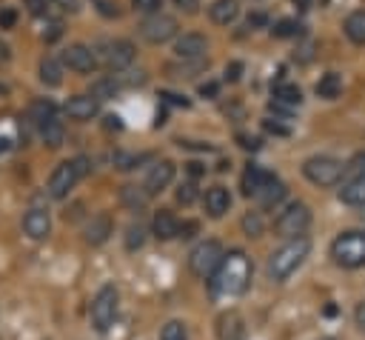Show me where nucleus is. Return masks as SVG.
I'll list each match as a JSON object with an SVG mask.
<instances>
[{
  "label": "nucleus",
  "mask_w": 365,
  "mask_h": 340,
  "mask_svg": "<svg viewBox=\"0 0 365 340\" xmlns=\"http://www.w3.org/2000/svg\"><path fill=\"white\" fill-rule=\"evenodd\" d=\"M17 20V11L14 9H0V29H11Z\"/></svg>",
  "instance_id": "37"
},
{
  "label": "nucleus",
  "mask_w": 365,
  "mask_h": 340,
  "mask_svg": "<svg viewBox=\"0 0 365 340\" xmlns=\"http://www.w3.org/2000/svg\"><path fill=\"white\" fill-rule=\"evenodd\" d=\"M197 231V223H180V237H191Z\"/></svg>",
  "instance_id": "45"
},
{
  "label": "nucleus",
  "mask_w": 365,
  "mask_h": 340,
  "mask_svg": "<svg viewBox=\"0 0 365 340\" xmlns=\"http://www.w3.org/2000/svg\"><path fill=\"white\" fill-rule=\"evenodd\" d=\"M362 217H365V211H362Z\"/></svg>",
  "instance_id": "49"
},
{
  "label": "nucleus",
  "mask_w": 365,
  "mask_h": 340,
  "mask_svg": "<svg viewBox=\"0 0 365 340\" xmlns=\"http://www.w3.org/2000/svg\"><path fill=\"white\" fill-rule=\"evenodd\" d=\"M160 340H188V331H185V326L180 320H168L163 326V331H160Z\"/></svg>",
  "instance_id": "30"
},
{
  "label": "nucleus",
  "mask_w": 365,
  "mask_h": 340,
  "mask_svg": "<svg viewBox=\"0 0 365 340\" xmlns=\"http://www.w3.org/2000/svg\"><path fill=\"white\" fill-rule=\"evenodd\" d=\"M265 129H268V131H277V134H288L285 126H277V123H271V120H265Z\"/></svg>",
  "instance_id": "46"
},
{
  "label": "nucleus",
  "mask_w": 365,
  "mask_h": 340,
  "mask_svg": "<svg viewBox=\"0 0 365 340\" xmlns=\"http://www.w3.org/2000/svg\"><path fill=\"white\" fill-rule=\"evenodd\" d=\"M331 257L342 269L365 266V231H342L331 243Z\"/></svg>",
  "instance_id": "4"
},
{
  "label": "nucleus",
  "mask_w": 365,
  "mask_h": 340,
  "mask_svg": "<svg viewBox=\"0 0 365 340\" xmlns=\"http://www.w3.org/2000/svg\"><path fill=\"white\" fill-rule=\"evenodd\" d=\"M177 200H180V203H191V200H194V186H191V183H182L180 191H177Z\"/></svg>",
  "instance_id": "38"
},
{
  "label": "nucleus",
  "mask_w": 365,
  "mask_h": 340,
  "mask_svg": "<svg viewBox=\"0 0 365 340\" xmlns=\"http://www.w3.org/2000/svg\"><path fill=\"white\" fill-rule=\"evenodd\" d=\"M308 251H311V240H308L305 234L288 240L285 246H279V249L268 257V274H271V280H277V283L288 280V277L305 263Z\"/></svg>",
  "instance_id": "2"
},
{
  "label": "nucleus",
  "mask_w": 365,
  "mask_h": 340,
  "mask_svg": "<svg viewBox=\"0 0 365 340\" xmlns=\"http://www.w3.org/2000/svg\"><path fill=\"white\" fill-rule=\"evenodd\" d=\"M299 31V26L294 23V20H282L277 29H274V34H279V37H291V34H297Z\"/></svg>",
  "instance_id": "35"
},
{
  "label": "nucleus",
  "mask_w": 365,
  "mask_h": 340,
  "mask_svg": "<svg viewBox=\"0 0 365 340\" xmlns=\"http://www.w3.org/2000/svg\"><path fill=\"white\" fill-rule=\"evenodd\" d=\"M40 83L48 86V89L63 83V69H60V63L54 57H43L40 60Z\"/></svg>",
  "instance_id": "26"
},
{
  "label": "nucleus",
  "mask_w": 365,
  "mask_h": 340,
  "mask_svg": "<svg viewBox=\"0 0 365 340\" xmlns=\"http://www.w3.org/2000/svg\"><path fill=\"white\" fill-rule=\"evenodd\" d=\"M97 3V11L106 14V17H117V6H111V0H94Z\"/></svg>",
  "instance_id": "39"
},
{
  "label": "nucleus",
  "mask_w": 365,
  "mask_h": 340,
  "mask_svg": "<svg viewBox=\"0 0 365 340\" xmlns=\"http://www.w3.org/2000/svg\"><path fill=\"white\" fill-rule=\"evenodd\" d=\"M117 303H120V291L108 283V286H100V291L94 294L91 300V309H88V317H91V326L97 331H106L114 317H117Z\"/></svg>",
  "instance_id": "7"
},
{
  "label": "nucleus",
  "mask_w": 365,
  "mask_h": 340,
  "mask_svg": "<svg viewBox=\"0 0 365 340\" xmlns=\"http://www.w3.org/2000/svg\"><path fill=\"white\" fill-rule=\"evenodd\" d=\"M120 197H123V203L131 206V209H143L145 200H148V194H145L143 189H137V186H123V189H120Z\"/></svg>",
  "instance_id": "29"
},
{
  "label": "nucleus",
  "mask_w": 365,
  "mask_h": 340,
  "mask_svg": "<svg viewBox=\"0 0 365 340\" xmlns=\"http://www.w3.org/2000/svg\"><path fill=\"white\" fill-rule=\"evenodd\" d=\"M308 226H311V209L305 203H299V200L297 203H288L285 211H279V217L274 220V231L282 234V237H288V240L302 237Z\"/></svg>",
  "instance_id": "8"
},
{
  "label": "nucleus",
  "mask_w": 365,
  "mask_h": 340,
  "mask_svg": "<svg viewBox=\"0 0 365 340\" xmlns=\"http://www.w3.org/2000/svg\"><path fill=\"white\" fill-rule=\"evenodd\" d=\"M282 197H285V186H282L274 174H271V177L262 183V189L257 191V200H259V206H262V209H274Z\"/></svg>",
  "instance_id": "22"
},
{
  "label": "nucleus",
  "mask_w": 365,
  "mask_h": 340,
  "mask_svg": "<svg viewBox=\"0 0 365 340\" xmlns=\"http://www.w3.org/2000/svg\"><path fill=\"white\" fill-rule=\"evenodd\" d=\"M140 34H143L148 43L160 46V43H165V40L177 37V20H174L171 14H165V11L145 14V20L140 23Z\"/></svg>",
  "instance_id": "9"
},
{
  "label": "nucleus",
  "mask_w": 365,
  "mask_h": 340,
  "mask_svg": "<svg viewBox=\"0 0 365 340\" xmlns=\"http://www.w3.org/2000/svg\"><path fill=\"white\" fill-rule=\"evenodd\" d=\"M345 171H351V177H354V174H365V151H362V154H356V157L345 166Z\"/></svg>",
  "instance_id": "36"
},
{
  "label": "nucleus",
  "mask_w": 365,
  "mask_h": 340,
  "mask_svg": "<svg viewBox=\"0 0 365 340\" xmlns=\"http://www.w3.org/2000/svg\"><path fill=\"white\" fill-rule=\"evenodd\" d=\"M97 60H103V66L108 71H123L134 60V46L128 40H108V43L100 46V57Z\"/></svg>",
  "instance_id": "10"
},
{
  "label": "nucleus",
  "mask_w": 365,
  "mask_h": 340,
  "mask_svg": "<svg viewBox=\"0 0 365 340\" xmlns=\"http://www.w3.org/2000/svg\"><path fill=\"white\" fill-rule=\"evenodd\" d=\"M60 34H63V26H60V23H51V26H48V31H43V40H46V43H51V40H57Z\"/></svg>",
  "instance_id": "42"
},
{
  "label": "nucleus",
  "mask_w": 365,
  "mask_h": 340,
  "mask_svg": "<svg viewBox=\"0 0 365 340\" xmlns=\"http://www.w3.org/2000/svg\"><path fill=\"white\" fill-rule=\"evenodd\" d=\"M242 231H245L248 237H259V234H262V217H259V211H248V214L242 217Z\"/></svg>",
  "instance_id": "32"
},
{
  "label": "nucleus",
  "mask_w": 365,
  "mask_h": 340,
  "mask_svg": "<svg viewBox=\"0 0 365 340\" xmlns=\"http://www.w3.org/2000/svg\"><path fill=\"white\" fill-rule=\"evenodd\" d=\"M200 94H217V83H208V86H200Z\"/></svg>",
  "instance_id": "47"
},
{
  "label": "nucleus",
  "mask_w": 365,
  "mask_h": 340,
  "mask_svg": "<svg viewBox=\"0 0 365 340\" xmlns=\"http://www.w3.org/2000/svg\"><path fill=\"white\" fill-rule=\"evenodd\" d=\"M86 174H88V160H86V157H74V160L57 163L54 171L48 174V183H46L48 197L63 200V197L80 183V177H86Z\"/></svg>",
  "instance_id": "3"
},
{
  "label": "nucleus",
  "mask_w": 365,
  "mask_h": 340,
  "mask_svg": "<svg viewBox=\"0 0 365 340\" xmlns=\"http://www.w3.org/2000/svg\"><path fill=\"white\" fill-rule=\"evenodd\" d=\"M254 277V263L242 249H234L222 257L217 271L211 274V291L217 297H240Z\"/></svg>",
  "instance_id": "1"
},
{
  "label": "nucleus",
  "mask_w": 365,
  "mask_h": 340,
  "mask_svg": "<svg viewBox=\"0 0 365 340\" xmlns=\"http://www.w3.org/2000/svg\"><path fill=\"white\" fill-rule=\"evenodd\" d=\"M339 91H342V77L336 71H328V74L319 77V83H317V94L319 97L334 100V97H339Z\"/></svg>",
  "instance_id": "27"
},
{
  "label": "nucleus",
  "mask_w": 365,
  "mask_h": 340,
  "mask_svg": "<svg viewBox=\"0 0 365 340\" xmlns=\"http://www.w3.org/2000/svg\"><path fill=\"white\" fill-rule=\"evenodd\" d=\"M143 240H145V229L137 223V226H128V237H125V249H140L143 246Z\"/></svg>",
  "instance_id": "33"
},
{
  "label": "nucleus",
  "mask_w": 365,
  "mask_h": 340,
  "mask_svg": "<svg viewBox=\"0 0 365 340\" xmlns=\"http://www.w3.org/2000/svg\"><path fill=\"white\" fill-rule=\"evenodd\" d=\"M302 174L308 183L325 189V186H336L345 177V166H342V160H336L331 154H314L302 163Z\"/></svg>",
  "instance_id": "5"
},
{
  "label": "nucleus",
  "mask_w": 365,
  "mask_h": 340,
  "mask_svg": "<svg viewBox=\"0 0 365 340\" xmlns=\"http://www.w3.org/2000/svg\"><path fill=\"white\" fill-rule=\"evenodd\" d=\"M23 231L31 237V240H46L48 231H51V217L46 209H29L23 214Z\"/></svg>",
  "instance_id": "14"
},
{
  "label": "nucleus",
  "mask_w": 365,
  "mask_h": 340,
  "mask_svg": "<svg viewBox=\"0 0 365 340\" xmlns=\"http://www.w3.org/2000/svg\"><path fill=\"white\" fill-rule=\"evenodd\" d=\"M117 94V83L114 80H97L94 86H91V97L100 103V100H108V97H114Z\"/></svg>",
  "instance_id": "31"
},
{
  "label": "nucleus",
  "mask_w": 365,
  "mask_h": 340,
  "mask_svg": "<svg viewBox=\"0 0 365 340\" xmlns=\"http://www.w3.org/2000/svg\"><path fill=\"white\" fill-rule=\"evenodd\" d=\"M37 123V129H40V137H43V143L46 146H51V149H57V146H63V123L57 120V114H48V117H43V120H34Z\"/></svg>",
  "instance_id": "20"
},
{
  "label": "nucleus",
  "mask_w": 365,
  "mask_h": 340,
  "mask_svg": "<svg viewBox=\"0 0 365 340\" xmlns=\"http://www.w3.org/2000/svg\"><path fill=\"white\" fill-rule=\"evenodd\" d=\"M54 3H57V6L63 9V11H71V14L83 9V0H54Z\"/></svg>",
  "instance_id": "41"
},
{
  "label": "nucleus",
  "mask_w": 365,
  "mask_h": 340,
  "mask_svg": "<svg viewBox=\"0 0 365 340\" xmlns=\"http://www.w3.org/2000/svg\"><path fill=\"white\" fill-rule=\"evenodd\" d=\"M171 180H174V163H171V160H160V163H154V166L148 169L145 183H143V191H145L148 197H154V194H160L163 189H168Z\"/></svg>",
  "instance_id": "12"
},
{
  "label": "nucleus",
  "mask_w": 365,
  "mask_h": 340,
  "mask_svg": "<svg viewBox=\"0 0 365 340\" xmlns=\"http://www.w3.org/2000/svg\"><path fill=\"white\" fill-rule=\"evenodd\" d=\"M319 340H334V337H319Z\"/></svg>",
  "instance_id": "48"
},
{
  "label": "nucleus",
  "mask_w": 365,
  "mask_h": 340,
  "mask_svg": "<svg viewBox=\"0 0 365 340\" xmlns=\"http://www.w3.org/2000/svg\"><path fill=\"white\" fill-rule=\"evenodd\" d=\"M222 257H225V251H222L220 240H202V243H197V246L191 249V254H188V269H191V274H197V277H211V274L217 271V266L222 263Z\"/></svg>",
  "instance_id": "6"
},
{
  "label": "nucleus",
  "mask_w": 365,
  "mask_h": 340,
  "mask_svg": "<svg viewBox=\"0 0 365 340\" xmlns=\"http://www.w3.org/2000/svg\"><path fill=\"white\" fill-rule=\"evenodd\" d=\"M131 3H134L137 11H145V14H154V11H160V6H163V0H131Z\"/></svg>",
  "instance_id": "34"
},
{
  "label": "nucleus",
  "mask_w": 365,
  "mask_h": 340,
  "mask_svg": "<svg viewBox=\"0 0 365 340\" xmlns=\"http://www.w3.org/2000/svg\"><path fill=\"white\" fill-rule=\"evenodd\" d=\"M151 231L157 240H171V237H180V220L168 211V209H160L151 220Z\"/></svg>",
  "instance_id": "18"
},
{
  "label": "nucleus",
  "mask_w": 365,
  "mask_h": 340,
  "mask_svg": "<svg viewBox=\"0 0 365 340\" xmlns=\"http://www.w3.org/2000/svg\"><path fill=\"white\" fill-rule=\"evenodd\" d=\"M97 109H100V103H97L91 94H74V97H68V103H66V114H68L71 120H91V117L97 114Z\"/></svg>",
  "instance_id": "16"
},
{
  "label": "nucleus",
  "mask_w": 365,
  "mask_h": 340,
  "mask_svg": "<svg viewBox=\"0 0 365 340\" xmlns=\"http://www.w3.org/2000/svg\"><path fill=\"white\" fill-rule=\"evenodd\" d=\"M274 100L288 103V106H299V103H302V91H299L294 83H279V86L274 89Z\"/></svg>",
  "instance_id": "28"
},
{
  "label": "nucleus",
  "mask_w": 365,
  "mask_h": 340,
  "mask_svg": "<svg viewBox=\"0 0 365 340\" xmlns=\"http://www.w3.org/2000/svg\"><path fill=\"white\" fill-rule=\"evenodd\" d=\"M29 3V11L31 14H43L46 11V0H26Z\"/></svg>",
  "instance_id": "44"
},
{
  "label": "nucleus",
  "mask_w": 365,
  "mask_h": 340,
  "mask_svg": "<svg viewBox=\"0 0 365 340\" xmlns=\"http://www.w3.org/2000/svg\"><path fill=\"white\" fill-rule=\"evenodd\" d=\"M354 320H356V326L365 331V300L356 306V311H354Z\"/></svg>",
  "instance_id": "43"
},
{
  "label": "nucleus",
  "mask_w": 365,
  "mask_h": 340,
  "mask_svg": "<svg viewBox=\"0 0 365 340\" xmlns=\"http://www.w3.org/2000/svg\"><path fill=\"white\" fill-rule=\"evenodd\" d=\"M342 31H345V37H348L351 43L365 46V9L351 11V14L345 17V23H342Z\"/></svg>",
  "instance_id": "23"
},
{
  "label": "nucleus",
  "mask_w": 365,
  "mask_h": 340,
  "mask_svg": "<svg viewBox=\"0 0 365 340\" xmlns=\"http://www.w3.org/2000/svg\"><path fill=\"white\" fill-rule=\"evenodd\" d=\"M63 63L71 71H77V74H91L100 60H97V51L94 49H88L83 43H71L68 49H63Z\"/></svg>",
  "instance_id": "11"
},
{
  "label": "nucleus",
  "mask_w": 365,
  "mask_h": 340,
  "mask_svg": "<svg viewBox=\"0 0 365 340\" xmlns=\"http://www.w3.org/2000/svg\"><path fill=\"white\" fill-rule=\"evenodd\" d=\"M108 234H111V217H108V214L91 217V223H88V229H86V240H88L91 246H100V243L108 240Z\"/></svg>",
  "instance_id": "24"
},
{
  "label": "nucleus",
  "mask_w": 365,
  "mask_h": 340,
  "mask_svg": "<svg viewBox=\"0 0 365 340\" xmlns=\"http://www.w3.org/2000/svg\"><path fill=\"white\" fill-rule=\"evenodd\" d=\"M268 177H271V174H268L265 169L248 166V169L242 171V194H245V197H257V191L262 189V183H265Z\"/></svg>",
  "instance_id": "25"
},
{
  "label": "nucleus",
  "mask_w": 365,
  "mask_h": 340,
  "mask_svg": "<svg viewBox=\"0 0 365 340\" xmlns=\"http://www.w3.org/2000/svg\"><path fill=\"white\" fill-rule=\"evenodd\" d=\"M339 200L348 203V206H362L365 209V174L348 177L339 189Z\"/></svg>",
  "instance_id": "19"
},
{
  "label": "nucleus",
  "mask_w": 365,
  "mask_h": 340,
  "mask_svg": "<svg viewBox=\"0 0 365 340\" xmlns=\"http://www.w3.org/2000/svg\"><path fill=\"white\" fill-rule=\"evenodd\" d=\"M202 206L208 211V217H222L228 209H231V194L225 186H211L202 197Z\"/></svg>",
  "instance_id": "17"
},
{
  "label": "nucleus",
  "mask_w": 365,
  "mask_h": 340,
  "mask_svg": "<svg viewBox=\"0 0 365 340\" xmlns=\"http://www.w3.org/2000/svg\"><path fill=\"white\" fill-rule=\"evenodd\" d=\"M217 337L220 340H242L245 337V323L240 311H225L217 317Z\"/></svg>",
  "instance_id": "15"
},
{
  "label": "nucleus",
  "mask_w": 365,
  "mask_h": 340,
  "mask_svg": "<svg viewBox=\"0 0 365 340\" xmlns=\"http://www.w3.org/2000/svg\"><path fill=\"white\" fill-rule=\"evenodd\" d=\"M174 6H177L180 11H185V14H194L197 6H200V0H174Z\"/></svg>",
  "instance_id": "40"
},
{
  "label": "nucleus",
  "mask_w": 365,
  "mask_h": 340,
  "mask_svg": "<svg viewBox=\"0 0 365 340\" xmlns=\"http://www.w3.org/2000/svg\"><path fill=\"white\" fill-rule=\"evenodd\" d=\"M240 14V0H214L208 6V17L217 23V26H228L234 23Z\"/></svg>",
  "instance_id": "21"
},
{
  "label": "nucleus",
  "mask_w": 365,
  "mask_h": 340,
  "mask_svg": "<svg viewBox=\"0 0 365 340\" xmlns=\"http://www.w3.org/2000/svg\"><path fill=\"white\" fill-rule=\"evenodd\" d=\"M205 51H208V40L197 31H188V34L177 37V43H174V54L180 60H202Z\"/></svg>",
  "instance_id": "13"
}]
</instances>
